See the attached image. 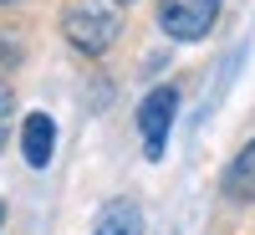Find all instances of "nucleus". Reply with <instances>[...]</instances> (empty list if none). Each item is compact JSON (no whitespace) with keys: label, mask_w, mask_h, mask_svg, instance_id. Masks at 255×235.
I'll return each instance as SVG.
<instances>
[{"label":"nucleus","mask_w":255,"mask_h":235,"mask_svg":"<svg viewBox=\"0 0 255 235\" xmlns=\"http://www.w3.org/2000/svg\"><path fill=\"white\" fill-rule=\"evenodd\" d=\"M118 5H133V0H118Z\"/></svg>","instance_id":"nucleus-9"},{"label":"nucleus","mask_w":255,"mask_h":235,"mask_svg":"<svg viewBox=\"0 0 255 235\" xmlns=\"http://www.w3.org/2000/svg\"><path fill=\"white\" fill-rule=\"evenodd\" d=\"M0 143H5V133H0Z\"/></svg>","instance_id":"nucleus-10"},{"label":"nucleus","mask_w":255,"mask_h":235,"mask_svg":"<svg viewBox=\"0 0 255 235\" xmlns=\"http://www.w3.org/2000/svg\"><path fill=\"white\" fill-rule=\"evenodd\" d=\"M0 225H5V200H0Z\"/></svg>","instance_id":"nucleus-8"},{"label":"nucleus","mask_w":255,"mask_h":235,"mask_svg":"<svg viewBox=\"0 0 255 235\" xmlns=\"http://www.w3.org/2000/svg\"><path fill=\"white\" fill-rule=\"evenodd\" d=\"M51 148H56V123L46 113H26L20 123V154H26L31 169H46L51 164Z\"/></svg>","instance_id":"nucleus-4"},{"label":"nucleus","mask_w":255,"mask_h":235,"mask_svg":"<svg viewBox=\"0 0 255 235\" xmlns=\"http://www.w3.org/2000/svg\"><path fill=\"white\" fill-rule=\"evenodd\" d=\"M61 31H67V41L77 51L102 56L123 36V5L118 0H77V5L67 10V20H61Z\"/></svg>","instance_id":"nucleus-1"},{"label":"nucleus","mask_w":255,"mask_h":235,"mask_svg":"<svg viewBox=\"0 0 255 235\" xmlns=\"http://www.w3.org/2000/svg\"><path fill=\"white\" fill-rule=\"evenodd\" d=\"M225 200H235V205H250V200H255V138H250L240 154L230 159V169H225Z\"/></svg>","instance_id":"nucleus-5"},{"label":"nucleus","mask_w":255,"mask_h":235,"mask_svg":"<svg viewBox=\"0 0 255 235\" xmlns=\"http://www.w3.org/2000/svg\"><path fill=\"white\" fill-rule=\"evenodd\" d=\"M10 102H15V97H10V87H5V77H0V123H5V113H10Z\"/></svg>","instance_id":"nucleus-7"},{"label":"nucleus","mask_w":255,"mask_h":235,"mask_svg":"<svg viewBox=\"0 0 255 235\" xmlns=\"http://www.w3.org/2000/svg\"><path fill=\"white\" fill-rule=\"evenodd\" d=\"M220 20V0H158V26L174 41H204Z\"/></svg>","instance_id":"nucleus-2"},{"label":"nucleus","mask_w":255,"mask_h":235,"mask_svg":"<svg viewBox=\"0 0 255 235\" xmlns=\"http://www.w3.org/2000/svg\"><path fill=\"white\" fill-rule=\"evenodd\" d=\"M92 235H143V215H138V205H133V200H108V205L97 210Z\"/></svg>","instance_id":"nucleus-6"},{"label":"nucleus","mask_w":255,"mask_h":235,"mask_svg":"<svg viewBox=\"0 0 255 235\" xmlns=\"http://www.w3.org/2000/svg\"><path fill=\"white\" fill-rule=\"evenodd\" d=\"M174 113H179V92H174V87H153V92L138 102V133H143V154H148V159H163Z\"/></svg>","instance_id":"nucleus-3"}]
</instances>
